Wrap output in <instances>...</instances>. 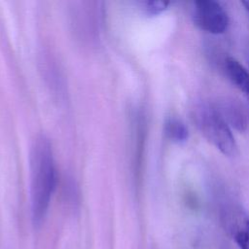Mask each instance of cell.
Instances as JSON below:
<instances>
[{
    "mask_svg": "<svg viewBox=\"0 0 249 249\" xmlns=\"http://www.w3.org/2000/svg\"><path fill=\"white\" fill-rule=\"evenodd\" d=\"M226 221L239 249H249V216L240 210H231Z\"/></svg>",
    "mask_w": 249,
    "mask_h": 249,
    "instance_id": "obj_4",
    "label": "cell"
},
{
    "mask_svg": "<svg viewBox=\"0 0 249 249\" xmlns=\"http://www.w3.org/2000/svg\"><path fill=\"white\" fill-rule=\"evenodd\" d=\"M229 125L233 126L239 131H244L248 125L247 116L242 107L233 101H224L217 107Z\"/></svg>",
    "mask_w": 249,
    "mask_h": 249,
    "instance_id": "obj_6",
    "label": "cell"
},
{
    "mask_svg": "<svg viewBox=\"0 0 249 249\" xmlns=\"http://www.w3.org/2000/svg\"><path fill=\"white\" fill-rule=\"evenodd\" d=\"M168 5H169V2H167V1L154 0V1L145 2L144 8L149 15H157V14L164 11Z\"/></svg>",
    "mask_w": 249,
    "mask_h": 249,
    "instance_id": "obj_8",
    "label": "cell"
},
{
    "mask_svg": "<svg viewBox=\"0 0 249 249\" xmlns=\"http://www.w3.org/2000/svg\"><path fill=\"white\" fill-rule=\"evenodd\" d=\"M192 18L197 27L211 34L224 33L230 23L228 13L224 7L213 0L194 1Z\"/></svg>",
    "mask_w": 249,
    "mask_h": 249,
    "instance_id": "obj_3",
    "label": "cell"
},
{
    "mask_svg": "<svg viewBox=\"0 0 249 249\" xmlns=\"http://www.w3.org/2000/svg\"><path fill=\"white\" fill-rule=\"evenodd\" d=\"M56 186V170L50 140L38 135L30 150V201L32 219L39 225L45 218Z\"/></svg>",
    "mask_w": 249,
    "mask_h": 249,
    "instance_id": "obj_1",
    "label": "cell"
},
{
    "mask_svg": "<svg viewBox=\"0 0 249 249\" xmlns=\"http://www.w3.org/2000/svg\"><path fill=\"white\" fill-rule=\"evenodd\" d=\"M163 129L166 137L172 142L184 143L188 140V127L180 119L174 117L166 119L164 122Z\"/></svg>",
    "mask_w": 249,
    "mask_h": 249,
    "instance_id": "obj_7",
    "label": "cell"
},
{
    "mask_svg": "<svg viewBox=\"0 0 249 249\" xmlns=\"http://www.w3.org/2000/svg\"><path fill=\"white\" fill-rule=\"evenodd\" d=\"M244 54H245L246 61H247V63H248V65H249V47L246 48V50H245V52H244Z\"/></svg>",
    "mask_w": 249,
    "mask_h": 249,
    "instance_id": "obj_9",
    "label": "cell"
},
{
    "mask_svg": "<svg viewBox=\"0 0 249 249\" xmlns=\"http://www.w3.org/2000/svg\"><path fill=\"white\" fill-rule=\"evenodd\" d=\"M192 116L202 136L222 154L228 157L237 154V144L231 127L217 107L207 103L196 104Z\"/></svg>",
    "mask_w": 249,
    "mask_h": 249,
    "instance_id": "obj_2",
    "label": "cell"
},
{
    "mask_svg": "<svg viewBox=\"0 0 249 249\" xmlns=\"http://www.w3.org/2000/svg\"><path fill=\"white\" fill-rule=\"evenodd\" d=\"M224 70L231 82L249 98V71L231 56L224 59Z\"/></svg>",
    "mask_w": 249,
    "mask_h": 249,
    "instance_id": "obj_5",
    "label": "cell"
},
{
    "mask_svg": "<svg viewBox=\"0 0 249 249\" xmlns=\"http://www.w3.org/2000/svg\"><path fill=\"white\" fill-rule=\"evenodd\" d=\"M242 5L244 6V8H245L246 12L249 14V0H247V1H243V2H242Z\"/></svg>",
    "mask_w": 249,
    "mask_h": 249,
    "instance_id": "obj_10",
    "label": "cell"
}]
</instances>
